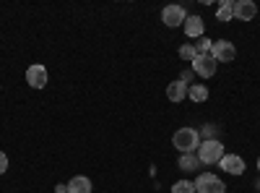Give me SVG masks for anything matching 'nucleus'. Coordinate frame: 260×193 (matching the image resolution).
I'll return each mask as SVG.
<instances>
[{"label": "nucleus", "mask_w": 260, "mask_h": 193, "mask_svg": "<svg viewBox=\"0 0 260 193\" xmlns=\"http://www.w3.org/2000/svg\"><path fill=\"white\" fill-rule=\"evenodd\" d=\"M6 170H8V157H6L3 152H0V175H3Z\"/></svg>", "instance_id": "obj_19"}, {"label": "nucleus", "mask_w": 260, "mask_h": 193, "mask_svg": "<svg viewBox=\"0 0 260 193\" xmlns=\"http://www.w3.org/2000/svg\"><path fill=\"white\" fill-rule=\"evenodd\" d=\"M211 55H213V60H216V63H229V60H234L237 50H234L232 42L219 39V42H213V45H211Z\"/></svg>", "instance_id": "obj_4"}, {"label": "nucleus", "mask_w": 260, "mask_h": 193, "mask_svg": "<svg viewBox=\"0 0 260 193\" xmlns=\"http://www.w3.org/2000/svg\"><path fill=\"white\" fill-rule=\"evenodd\" d=\"M219 164H221V170H224V173H229V175H242V173H245V159H242V157L224 154Z\"/></svg>", "instance_id": "obj_8"}, {"label": "nucleus", "mask_w": 260, "mask_h": 193, "mask_svg": "<svg viewBox=\"0 0 260 193\" xmlns=\"http://www.w3.org/2000/svg\"><path fill=\"white\" fill-rule=\"evenodd\" d=\"M26 84H29L31 89L47 87V68H45V66H39V63L29 66V71H26Z\"/></svg>", "instance_id": "obj_6"}, {"label": "nucleus", "mask_w": 260, "mask_h": 193, "mask_svg": "<svg viewBox=\"0 0 260 193\" xmlns=\"http://www.w3.org/2000/svg\"><path fill=\"white\" fill-rule=\"evenodd\" d=\"M185 18H187V13H185V8L182 6H167L164 11H161V21L167 26H182L185 24Z\"/></svg>", "instance_id": "obj_5"}, {"label": "nucleus", "mask_w": 260, "mask_h": 193, "mask_svg": "<svg viewBox=\"0 0 260 193\" xmlns=\"http://www.w3.org/2000/svg\"><path fill=\"white\" fill-rule=\"evenodd\" d=\"M216 18H219V21H232V18H234V3H232V0H224V3L219 6V11H216Z\"/></svg>", "instance_id": "obj_15"}, {"label": "nucleus", "mask_w": 260, "mask_h": 193, "mask_svg": "<svg viewBox=\"0 0 260 193\" xmlns=\"http://www.w3.org/2000/svg\"><path fill=\"white\" fill-rule=\"evenodd\" d=\"M203 136H206L208 141L213 139V125H206V128H203Z\"/></svg>", "instance_id": "obj_20"}, {"label": "nucleus", "mask_w": 260, "mask_h": 193, "mask_svg": "<svg viewBox=\"0 0 260 193\" xmlns=\"http://www.w3.org/2000/svg\"><path fill=\"white\" fill-rule=\"evenodd\" d=\"M180 58H182V60H195V58H198V52H195L192 45H182V47H180Z\"/></svg>", "instance_id": "obj_18"}, {"label": "nucleus", "mask_w": 260, "mask_h": 193, "mask_svg": "<svg viewBox=\"0 0 260 193\" xmlns=\"http://www.w3.org/2000/svg\"><path fill=\"white\" fill-rule=\"evenodd\" d=\"M192 71L198 73V76H203V78H211L213 73H216V60H213V55H198L192 60Z\"/></svg>", "instance_id": "obj_7"}, {"label": "nucleus", "mask_w": 260, "mask_h": 193, "mask_svg": "<svg viewBox=\"0 0 260 193\" xmlns=\"http://www.w3.org/2000/svg\"><path fill=\"white\" fill-rule=\"evenodd\" d=\"M221 157H224L221 141L211 139V141H203V144L198 146V159H201V164H219Z\"/></svg>", "instance_id": "obj_2"}, {"label": "nucleus", "mask_w": 260, "mask_h": 193, "mask_svg": "<svg viewBox=\"0 0 260 193\" xmlns=\"http://www.w3.org/2000/svg\"><path fill=\"white\" fill-rule=\"evenodd\" d=\"M55 190H57V193H68V185H62V183H60V185H55Z\"/></svg>", "instance_id": "obj_21"}, {"label": "nucleus", "mask_w": 260, "mask_h": 193, "mask_svg": "<svg viewBox=\"0 0 260 193\" xmlns=\"http://www.w3.org/2000/svg\"><path fill=\"white\" fill-rule=\"evenodd\" d=\"M257 170H260V159H257Z\"/></svg>", "instance_id": "obj_22"}, {"label": "nucleus", "mask_w": 260, "mask_h": 193, "mask_svg": "<svg viewBox=\"0 0 260 193\" xmlns=\"http://www.w3.org/2000/svg\"><path fill=\"white\" fill-rule=\"evenodd\" d=\"M257 13V6L252 3V0H240V3H234V18L240 21H252Z\"/></svg>", "instance_id": "obj_9"}, {"label": "nucleus", "mask_w": 260, "mask_h": 193, "mask_svg": "<svg viewBox=\"0 0 260 193\" xmlns=\"http://www.w3.org/2000/svg\"><path fill=\"white\" fill-rule=\"evenodd\" d=\"M68 193H91V180L86 175H76L68 183Z\"/></svg>", "instance_id": "obj_12"}, {"label": "nucleus", "mask_w": 260, "mask_h": 193, "mask_svg": "<svg viewBox=\"0 0 260 193\" xmlns=\"http://www.w3.org/2000/svg\"><path fill=\"white\" fill-rule=\"evenodd\" d=\"M172 144H175V149L180 154H192L195 149L201 146V133L195 131V128H180V131H175V136H172Z\"/></svg>", "instance_id": "obj_1"}, {"label": "nucleus", "mask_w": 260, "mask_h": 193, "mask_svg": "<svg viewBox=\"0 0 260 193\" xmlns=\"http://www.w3.org/2000/svg\"><path fill=\"white\" fill-rule=\"evenodd\" d=\"M198 164H201L198 154H182V157H180V170H185V173H192V170H198Z\"/></svg>", "instance_id": "obj_14"}, {"label": "nucleus", "mask_w": 260, "mask_h": 193, "mask_svg": "<svg viewBox=\"0 0 260 193\" xmlns=\"http://www.w3.org/2000/svg\"><path fill=\"white\" fill-rule=\"evenodd\" d=\"M195 190L198 193H226V185L221 183V178H216L211 173H203L195 180Z\"/></svg>", "instance_id": "obj_3"}, {"label": "nucleus", "mask_w": 260, "mask_h": 193, "mask_svg": "<svg viewBox=\"0 0 260 193\" xmlns=\"http://www.w3.org/2000/svg\"><path fill=\"white\" fill-rule=\"evenodd\" d=\"M167 97L172 102H182L187 97V84L185 81H172L169 87H167Z\"/></svg>", "instance_id": "obj_11"}, {"label": "nucleus", "mask_w": 260, "mask_h": 193, "mask_svg": "<svg viewBox=\"0 0 260 193\" xmlns=\"http://www.w3.org/2000/svg\"><path fill=\"white\" fill-rule=\"evenodd\" d=\"M187 97H190L192 102H206V99H208V89L203 87V84H192V87L187 89Z\"/></svg>", "instance_id": "obj_13"}, {"label": "nucleus", "mask_w": 260, "mask_h": 193, "mask_svg": "<svg viewBox=\"0 0 260 193\" xmlns=\"http://www.w3.org/2000/svg\"><path fill=\"white\" fill-rule=\"evenodd\" d=\"M182 29H185V34L187 37H203V18L201 16H187L185 18V24H182Z\"/></svg>", "instance_id": "obj_10"}, {"label": "nucleus", "mask_w": 260, "mask_h": 193, "mask_svg": "<svg viewBox=\"0 0 260 193\" xmlns=\"http://www.w3.org/2000/svg\"><path fill=\"white\" fill-rule=\"evenodd\" d=\"M192 190H195V185L190 180H180V183L172 185V193H192Z\"/></svg>", "instance_id": "obj_17"}, {"label": "nucleus", "mask_w": 260, "mask_h": 193, "mask_svg": "<svg viewBox=\"0 0 260 193\" xmlns=\"http://www.w3.org/2000/svg\"><path fill=\"white\" fill-rule=\"evenodd\" d=\"M211 45H213L211 39H203V37H201L192 47H195V52H198V55H211Z\"/></svg>", "instance_id": "obj_16"}]
</instances>
